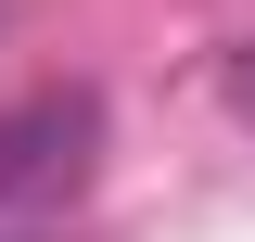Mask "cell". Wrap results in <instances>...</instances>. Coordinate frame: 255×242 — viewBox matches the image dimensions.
<instances>
[{
    "label": "cell",
    "mask_w": 255,
    "mask_h": 242,
    "mask_svg": "<svg viewBox=\"0 0 255 242\" xmlns=\"http://www.w3.org/2000/svg\"><path fill=\"white\" fill-rule=\"evenodd\" d=\"M102 166V102L77 90V77H51V90L0 102V217H38V204H77Z\"/></svg>",
    "instance_id": "6da1fadb"
},
{
    "label": "cell",
    "mask_w": 255,
    "mask_h": 242,
    "mask_svg": "<svg viewBox=\"0 0 255 242\" xmlns=\"http://www.w3.org/2000/svg\"><path fill=\"white\" fill-rule=\"evenodd\" d=\"M230 90H243V115H255V51H243V77H230Z\"/></svg>",
    "instance_id": "7a4b0ae2"
}]
</instances>
